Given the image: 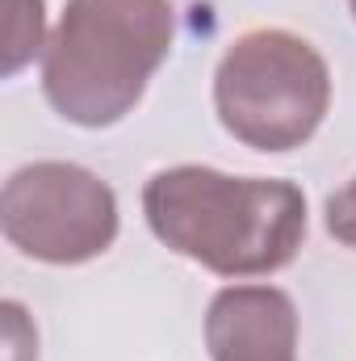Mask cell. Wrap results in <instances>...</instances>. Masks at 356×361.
Returning a JSON list of instances; mask_svg holds the SVG:
<instances>
[{"label": "cell", "instance_id": "277c9868", "mask_svg": "<svg viewBox=\"0 0 356 361\" xmlns=\"http://www.w3.org/2000/svg\"><path fill=\"white\" fill-rule=\"evenodd\" d=\"M4 235L34 261L80 265L101 257L117 235L113 189L76 164H30L17 169L0 197Z\"/></svg>", "mask_w": 356, "mask_h": 361}, {"label": "cell", "instance_id": "7a4b0ae2", "mask_svg": "<svg viewBox=\"0 0 356 361\" xmlns=\"http://www.w3.org/2000/svg\"><path fill=\"white\" fill-rule=\"evenodd\" d=\"M168 47V0H68L42 59L46 101L76 126H113L139 105Z\"/></svg>", "mask_w": 356, "mask_h": 361}, {"label": "cell", "instance_id": "52a82bcc", "mask_svg": "<svg viewBox=\"0 0 356 361\" xmlns=\"http://www.w3.org/2000/svg\"><path fill=\"white\" fill-rule=\"evenodd\" d=\"M327 231L340 244L356 248V180H348L340 193L327 197Z\"/></svg>", "mask_w": 356, "mask_h": 361}, {"label": "cell", "instance_id": "8992f818", "mask_svg": "<svg viewBox=\"0 0 356 361\" xmlns=\"http://www.w3.org/2000/svg\"><path fill=\"white\" fill-rule=\"evenodd\" d=\"M42 51V0H4V76L21 72Z\"/></svg>", "mask_w": 356, "mask_h": 361}, {"label": "cell", "instance_id": "3957f363", "mask_svg": "<svg viewBox=\"0 0 356 361\" xmlns=\"http://www.w3.org/2000/svg\"><path fill=\"white\" fill-rule=\"evenodd\" d=\"M214 105L239 143L256 152H289L319 130L331 105V72L306 38L252 30L222 55Z\"/></svg>", "mask_w": 356, "mask_h": 361}, {"label": "cell", "instance_id": "ba28073f", "mask_svg": "<svg viewBox=\"0 0 356 361\" xmlns=\"http://www.w3.org/2000/svg\"><path fill=\"white\" fill-rule=\"evenodd\" d=\"M352 17H356V0H352Z\"/></svg>", "mask_w": 356, "mask_h": 361}, {"label": "cell", "instance_id": "5b68a950", "mask_svg": "<svg viewBox=\"0 0 356 361\" xmlns=\"http://www.w3.org/2000/svg\"><path fill=\"white\" fill-rule=\"evenodd\" d=\"M205 349L214 361H293V302L272 286L222 290L205 315Z\"/></svg>", "mask_w": 356, "mask_h": 361}, {"label": "cell", "instance_id": "6da1fadb", "mask_svg": "<svg viewBox=\"0 0 356 361\" xmlns=\"http://www.w3.org/2000/svg\"><path fill=\"white\" fill-rule=\"evenodd\" d=\"M151 231L218 277H265L289 265L306 235V197L289 180L168 169L143 189Z\"/></svg>", "mask_w": 356, "mask_h": 361}]
</instances>
